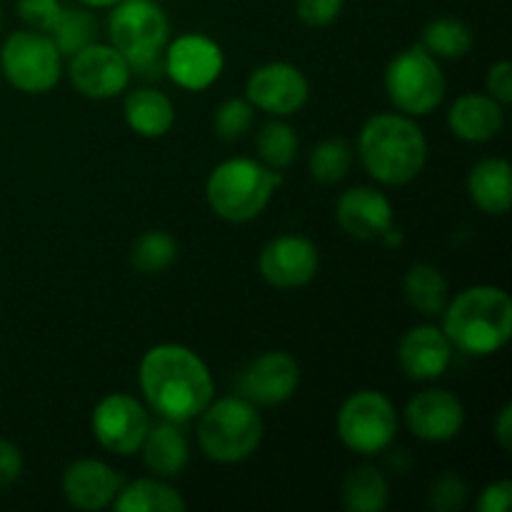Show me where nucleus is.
I'll use <instances>...</instances> for the list:
<instances>
[{
    "label": "nucleus",
    "instance_id": "f257e3e1",
    "mask_svg": "<svg viewBox=\"0 0 512 512\" xmlns=\"http://www.w3.org/2000/svg\"><path fill=\"white\" fill-rule=\"evenodd\" d=\"M145 405L170 423H190L215 398V380L208 363L180 343L153 345L138 368Z\"/></svg>",
    "mask_w": 512,
    "mask_h": 512
},
{
    "label": "nucleus",
    "instance_id": "f03ea898",
    "mask_svg": "<svg viewBox=\"0 0 512 512\" xmlns=\"http://www.w3.org/2000/svg\"><path fill=\"white\" fill-rule=\"evenodd\" d=\"M443 333L453 350L470 358H490L512 338V300L498 285H473L448 300Z\"/></svg>",
    "mask_w": 512,
    "mask_h": 512
},
{
    "label": "nucleus",
    "instance_id": "7ed1b4c3",
    "mask_svg": "<svg viewBox=\"0 0 512 512\" xmlns=\"http://www.w3.org/2000/svg\"><path fill=\"white\" fill-rule=\"evenodd\" d=\"M358 155L375 183L400 188L423 173L428 163V138L410 115L378 113L365 120L360 130Z\"/></svg>",
    "mask_w": 512,
    "mask_h": 512
},
{
    "label": "nucleus",
    "instance_id": "20e7f679",
    "mask_svg": "<svg viewBox=\"0 0 512 512\" xmlns=\"http://www.w3.org/2000/svg\"><path fill=\"white\" fill-rule=\"evenodd\" d=\"M280 183L283 175L260 160L228 158L205 180V200L225 223H250L263 215Z\"/></svg>",
    "mask_w": 512,
    "mask_h": 512
},
{
    "label": "nucleus",
    "instance_id": "39448f33",
    "mask_svg": "<svg viewBox=\"0 0 512 512\" xmlns=\"http://www.w3.org/2000/svg\"><path fill=\"white\" fill-rule=\"evenodd\" d=\"M108 38L130 63L133 75L160 78L170 40V20L158 0H120L110 8Z\"/></svg>",
    "mask_w": 512,
    "mask_h": 512
},
{
    "label": "nucleus",
    "instance_id": "423d86ee",
    "mask_svg": "<svg viewBox=\"0 0 512 512\" xmlns=\"http://www.w3.org/2000/svg\"><path fill=\"white\" fill-rule=\"evenodd\" d=\"M198 448L208 460L220 465H235L248 460L260 448L265 435L263 415L258 405L240 395L210 400L198 415Z\"/></svg>",
    "mask_w": 512,
    "mask_h": 512
},
{
    "label": "nucleus",
    "instance_id": "0eeeda50",
    "mask_svg": "<svg viewBox=\"0 0 512 512\" xmlns=\"http://www.w3.org/2000/svg\"><path fill=\"white\" fill-rule=\"evenodd\" d=\"M383 85L393 108L410 118H425L438 110L448 93V80L438 58H433L420 43L400 50L385 65Z\"/></svg>",
    "mask_w": 512,
    "mask_h": 512
},
{
    "label": "nucleus",
    "instance_id": "6e6552de",
    "mask_svg": "<svg viewBox=\"0 0 512 512\" xmlns=\"http://www.w3.org/2000/svg\"><path fill=\"white\" fill-rule=\"evenodd\" d=\"M400 428V415L393 400L380 390H358L348 395L335 415L338 438L350 453L373 458L393 445Z\"/></svg>",
    "mask_w": 512,
    "mask_h": 512
},
{
    "label": "nucleus",
    "instance_id": "1a4fd4ad",
    "mask_svg": "<svg viewBox=\"0 0 512 512\" xmlns=\"http://www.w3.org/2000/svg\"><path fill=\"white\" fill-rule=\"evenodd\" d=\"M0 70L25 95L50 93L63 78V55L53 38L40 30H15L0 48Z\"/></svg>",
    "mask_w": 512,
    "mask_h": 512
},
{
    "label": "nucleus",
    "instance_id": "9d476101",
    "mask_svg": "<svg viewBox=\"0 0 512 512\" xmlns=\"http://www.w3.org/2000/svg\"><path fill=\"white\" fill-rule=\"evenodd\" d=\"M90 428L100 448L128 458L138 453L150 428L148 405L130 393H108L93 408Z\"/></svg>",
    "mask_w": 512,
    "mask_h": 512
},
{
    "label": "nucleus",
    "instance_id": "9b49d317",
    "mask_svg": "<svg viewBox=\"0 0 512 512\" xmlns=\"http://www.w3.org/2000/svg\"><path fill=\"white\" fill-rule=\"evenodd\" d=\"M245 98L255 110H263L273 118H290L308 105L310 83L298 65L273 60L258 65L248 75Z\"/></svg>",
    "mask_w": 512,
    "mask_h": 512
},
{
    "label": "nucleus",
    "instance_id": "f8f14e48",
    "mask_svg": "<svg viewBox=\"0 0 512 512\" xmlns=\"http://www.w3.org/2000/svg\"><path fill=\"white\" fill-rule=\"evenodd\" d=\"M165 75L183 90H208L225 70V53L210 35L183 33L168 40L163 53Z\"/></svg>",
    "mask_w": 512,
    "mask_h": 512
},
{
    "label": "nucleus",
    "instance_id": "ddd939ff",
    "mask_svg": "<svg viewBox=\"0 0 512 512\" xmlns=\"http://www.w3.org/2000/svg\"><path fill=\"white\" fill-rule=\"evenodd\" d=\"M68 78L83 98L110 100L128 90L133 70L118 48L110 43H90L70 55Z\"/></svg>",
    "mask_w": 512,
    "mask_h": 512
},
{
    "label": "nucleus",
    "instance_id": "4468645a",
    "mask_svg": "<svg viewBox=\"0 0 512 512\" xmlns=\"http://www.w3.org/2000/svg\"><path fill=\"white\" fill-rule=\"evenodd\" d=\"M300 385V365L285 350H268L250 360L235 378V395L258 408L288 403Z\"/></svg>",
    "mask_w": 512,
    "mask_h": 512
},
{
    "label": "nucleus",
    "instance_id": "2eb2a0df",
    "mask_svg": "<svg viewBox=\"0 0 512 512\" xmlns=\"http://www.w3.org/2000/svg\"><path fill=\"white\" fill-rule=\"evenodd\" d=\"M320 268L318 245L305 235L285 233L268 240L258 255V270L268 285L278 290L305 288Z\"/></svg>",
    "mask_w": 512,
    "mask_h": 512
},
{
    "label": "nucleus",
    "instance_id": "dca6fc26",
    "mask_svg": "<svg viewBox=\"0 0 512 512\" xmlns=\"http://www.w3.org/2000/svg\"><path fill=\"white\" fill-rule=\"evenodd\" d=\"M405 425L425 443H448L460 435L465 425V408L458 395L443 388L420 390L405 405Z\"/></svg>",
    "mask_w": 512,
    "mask_h": 512
},
{
    "label": "nucleus",
    "instance_id": "f3484780",
    "mask_svg": "<svg viewBox=\"0 0 512 512\" xmlns=\"http://www.w3.org/2000/svg\"><path fill=\"white\" fill-rule=\"evenodd\" d=\"M123 483V475L113 465L98 458H80L63 470L60 490L65 503L73 505L75 510L98 512L113 505Z\"/></svg>",
    "mask_w": 512,
    "mask_h": 512
},
{
    "label": "nucleus",
    "instance_id": "a211bd4d",
    "mask_svg": "<svg viewBox=\"0 0 512 512\" xmlns=\"http://www.w3.org/2000/svg\"><path fill=\"white\" fill-rule=\"evenodd\" d=\"M450 363H453V345L438 325H415L400 338L398 365L408 380L433 383L448 373Z\"/></svg>",
    "mask_w": 512,
    "mask_h": 512
},
{
    "label": "nucleus",
    "instance_id": "6ab92c4d",
    "mask_svg": "<svg viewBox=\"0 0 512 512\" xmlns=\"http://www.w3.org/2000/svg\"><path fill=\"white\" fill-rule=\"evenodd\" d=\"M338 225L355 240H380L385 230L393 228L395 208L388 195L370 185L345 190L335 205Z\"/></svg>",
    "mask_w": 512,
    "mask_h": 512
},
{
    "label": "nucleus",
    "instance_id": "aec40b11",
    "mask_svg": "<svg viewBox=\"0 0 512 512\" xmlns=\"http://www.w3.org/2000/svg\"><path fill=\"white\" fill-rule=\"evenodd\" d=\"M505 125V105L488 93H465L448 110V128L465 143H488Z\"/></svg>",
    "mask_w": 512,
    "mask_h": 512
},
{
    "label": "nucleus",
    "instance_id": "412c9836",
    "mask_svg": "<svg viewBox=\"0 0 512 512\" xmlns=\"http://www.w3.org/2000/svg\"><path fill=\"white\" fill-rule=\"evenodd\" d=\"M138 453L143 455V463L145 468L150 470V475L170 480L188 468V460H190L188 435L183 433L180 423L163 420V423L158 425H150Z\"/></svg>",
    "mask_w": 512,
    "mask_h": 512
},
{
    "label": "nucleus",
    "instance_id": "4be33fe9",
    "mask_svg": "<svg viewBox=\"0 0 512 512\" xmlns=\"http://www.w3.org/2000/svg\"><path fill=\"white\" fill-rule=\"evenodd\" d=\"M465 190L475 208L485 215L503 218L512 203V168L505 158H483L468 170Z\"/></svg>",
    "mask_w": 512,
    "mask_h": 512
},
{
    "label": "nucleus",
    "instance_id": "5701e85b",
    "mask_svg": "<svg viewBox=\"0 0 512 512\" xmlns=\"http://www.w3.org/2000/svg\"><path fill=\"white\" fill-rule=\"evenodd\" d=\"M125 125L140 138H163L175 123V105L163 90L135 88L128 90L123 100Z\"/></svg>",
    "mask_w": 512,
    "mask_h": 512
},
{
    "label": "nucleus",
    "instance_id": "b1692460",
    "mask_svg": "<svg viewBox=\"0 0 512 512\" xmlns=\"http://www.w3.org/2000/svg\"><path fill=\"white\" fill-rule=\"evenodd\" d=\"M110 508L115 512H183L188 503L178 488L153 475V478L123 483Z\"/></svg>",
    "mask_w": 512,
    "mask_h": 512
},
{
    "label": "nucleus",
    "instance_id": "393cba45",
    "mask_svg": "<svg viewBox=\"0 0 512 512\" xmlns=\"http://www.w3.org/2000/svg\"><path fill=\"white\" fill-rule=\"evenodd\" d=\"M403 295L423 318H440L448 305V280L435 265L415 263L403 278Z\"/></svg>",
    "mask_w": 512,
    "mask_h": 512
},
{
    "label": "nucleus",
    "instance_id": "a878e982",
    "mask_svg": "<svg viewBox=\"0 0 512 512\" xmlns=\"http://www.w3.org/2000/svg\"><path fill=\"white\" fill-rule=\"evenodd\" d=\"M340 500L348 512H383L390 503V483L383 470L360 465L345 475Z\"/></svg>",
    "mask_w": 512,
    "mask_h": 512
},
{
    "label": "nucleus",
    "instance_id": "bb28decb",
    "mask_svg": "<svg viewBox=\"0 0 512 512\" xmlns=\"http://www.w3.org/2000/svg\"><path fill=\"white\" fill-rule=\"evenodd\" d=\"M420 45L438 60H460L473 48V30L463 20L445 15L425 25L420 33Z\"/></svg>",
    "mask_w": 512,
    "mask_h": 512
},
{
    "label": "nucleus",
    "instance_id": "cd10ccee",
    "mask_svg": "<svg viewBox=\"0 0 512 512\" xmlns=\"http://www.w3.org/2000/svg\"><path fill=\"white\" fill-rule=\"evenodd\" d=\"M48 35L53 38L60 55H68L70 58V55H75L78 50H83L85 45L95 43L98 20H95L93 10L85 8V5H63L60 18L55 20L53 30H50Z\"/></svg>",
    "mask_w": 512,
    "mask_h": 512
},
{
    "label": "nucleus",
    "instance_id": "c85d7f7f",
    "mask_svg": "<svg viewBox=\"0 0 512 512\" xmlns=\"http://www.w3.org/2000/svg\"><path fill=\"white\" fill-rule=\"evenodd\" d=\"M178 260V240L165 230H145L130 245V265L143 275H160Z\"/></svg>",
    "mask_w": 512,
    "mask_h": 512
},
{
    "label": "nucleus",
    "instance_id": "c756f323",
    "mask_svg": "<svg viewBox=\"0 0 512 512\" xmlns=\"http://www.w3.org/2000/svg\"><path fill=\"white\" fill-rule=\"evenodd\" d=\"M255 148H258L260 163L273 170H285L298 158L300 140L298 133L283 118H275L260 128L258 138H255Z\"/></svg>",
    "mask_w": 512,
    "mask_h": 512
},
{
    "label": "nucleus",
    "instance_id": "7c9ffc66",
    "mask_svg": "<svg viewBox=\"0 0 512 512\" xmlns=\"http://www.w3.org/2000/svg\"><path fill=\"white\" fill-rule=\"evenodd\" d=\"M353 165V148L348 140L343 138H328L320 140L308 158V170L318 183L335 185L350 173Z\"/></svg>",
    "mask_w": 512,
    "mask_h": 512
},
{
    "label": "nucleus",
    "instance_id": "2f4dec72",
    "mask_svg": "<svg viewBox=\"0 0 512 512\" xmlns=\"http://www.w3.org/2000/svg\"><path fill=\"white\" fill-rule=\"evenodd\" d=\"M253 120L255 108L250 105L248 98H230L220 103V108L215 110L213 130L225 143H235V140L248 135V130L253 128Z\"/></svg>",
    "mask_w": 512,
    "mask_h": 512
},
{
    "label": "nucleus",
    "instance_id": "473e14b6",
    "mask_svg": "<svg viewBox=\"0 0 512 512\" xmlns=\"http://www.w3.org/2000/svg\"><path fill=\"white\" fill-rule=\"evenodd\" d=\"M468 500V488L455 473H445L430 485L428 503L435 512H460Z\"/></svg>",
    "mask_w": 512,
    "mask_h": 512
},
{
    "label": "nucleus",
    "instance_id": "72a5a7b5",
    "mask_svg": "<svg viewBox=\"0 0 512 512\" xmlns=\"http://www.w3.org/2000/svg\"><path fill=\"white\" fill-rule=\"evenodd\" d=\"M15 10H18V18L28 28L40 30V33H50L55 20L60 18L63 3L60 0H15Z\"/></svg>",
    "mask_w": 512,
    "mask_h": 512
},
{
    "label": "nucleus",
    "instance_id": "f704fd0d",
    "mask_svg": "<svg viewBox=\"0 0 512 512\" xmlns=\"http://www.w3.org/2000/svg\"><path fill=\"white\" fill-rule=\"evenodd\" d=\"M345 0H298L295 15L308 28H328L343 15Z\"/></svg>",
    "mask_w": 512,
    "mask_h": 512
},
{
    "label": "nucleus",
    "instance_id": "c9c22d12",
    "mask_svg": "<svg viewBox=\"0 0 512 512\" xmlns=\"http://www.w3.org/2000/svg\"><path fill=\"white\" fill-rule=\"evenodd\" d=\"M485 93L490 98L498 100L500 105L512 103V65L510 60H500V63L490 65L488 75H485Z\"/></svg>",
    "mask_w": 512,
    "mask_h": 512
},
{
    "label": "nucleus",
    "instance_id": "e433bc0d",
    "mask_svg": "<svg viewBox=\"0 0 512 512\" xmlns=\"http://www.w3.org/2000/svg\"><path fill=\"white\" fill-rule=\"evenodd\" d=\"M23 475V453L15 443L0 438V493L18 483Z\"/></svg>",
    "mask_w": 512,
    "mask_h": 512
},
{
    "label": "nucleus",
    "instance_id": "4c0bfd02",
    "mask_svg": "<svg viewBox=\"0 0 512 512\" xmlns=\"http://www.w3.org/2000/svg\"><path fill=\"white\" fill-rule=\"evenodd\" d=\"M512 503V483L510 480H495L485 485L478 498L480 512H508Z\"/></svg>",
    "mask_w": 512,
    "mask_h": 512
},
{
    "label": "nucleus",
    "instance_id": "58836bf2",
    "mask_svg": "<svg viewBox=\"0 0 512 512\" xmlns=\"http://www.w3.org/2000/svg\"><path fill=\"white\" fill-rule=\"evenodd\" d=\"M493 430H495V440H498L500 448H503L505 453H510L512 450V403H505L503 408H500Z\"/></svg>",
    "mask_w": 512,
    "mask_h": 512
},
{
    "label": "nucleus",
    "instance_id": "ea45409f",
    "mask_svg": "<svg viewBox=\"0 0 512 512\" xmlns=\"http://www.w3.org/2000/svg\"><path fill=\"white\" fill-rule=\"evenodd\" d=\"M78 3L90 10H110L115 3H120V0H78Z\"/></svg>",
    "mask_w": 512,
    "mask_h": 512
},
{
    "label": "nucleus",
    "instance_id": "a19ab883",
    "mask_svg": "<svg viewBox=\"0 0 512 512\" xmlns=\"http://www.w3.org/2000/svg\"><path fill=\"white\" fill-rule=\"evenodd\" d=\"M0 23H3V13H0Z\"/></svg>",
    "mask_w": 512,
    "mask_h": 512
}]
</instances>
